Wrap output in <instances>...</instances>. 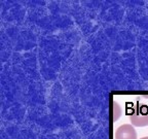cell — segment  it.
Returning a JSON list of instances; mask_svg holds the SVG:
<instances>
[{
    "label": "cell",
    "mask_w": 148,
    "mask_h": 139,
    "mask_svg": "<svg viewBox=\"0 0 148 139\" xmlns=\"http://www.w3.org/2000/svg\"><path fill=\"white\" fill-rule=\"evenodd\" d=\"M115 139H137V133L134 126L125 124L117 128Z\"/></svg>",
    "instance_id": "7a4b0ae2"
},
{
    "label": "cell",
    "mask_w": 148,
    "mask_h": 139,
    "mask_svg": "<svg viewBox=\"0 0 148 139\" xmlns=\"http://www.w3.org/2000/svg\"><path fill=\"white\" fill-rule=\"evenodd\" d=\"M130 122L134 127H145L148 125V105L136 104L130 114Z\"/></svg>",
    "instance_id": "6da1fadb"
},
{
    "label": "cell",
    "mask_w": 148,
    "mask_h": 139,
    "mask_svg": "<svg viewBox=\"0 0 148 139\" xmlns=\"http://www.w3.org/2000/svg\"><path fill=\"white\" fill-rule=\"evenodd\" d=\"M141 139H148V137H143V138H141Z\"/></svg>",
    "instance_id": "277c9868"
},
{
    "label": "cell",
    "mask_w": 148,
    "mask_h": 139,
    "mask_svg": "<svg viewBox=\"0 0 148 139\" xmlns=\"http://www.w3.org/2000/svg\"><path fill=\"white\" fill-rule=\"evenodd\" d=\"M121 116V107L116 101H113V120L114 122L118 120Z\"/></svg>",
    "instance_id": "3957f363"
}]
</instances>
